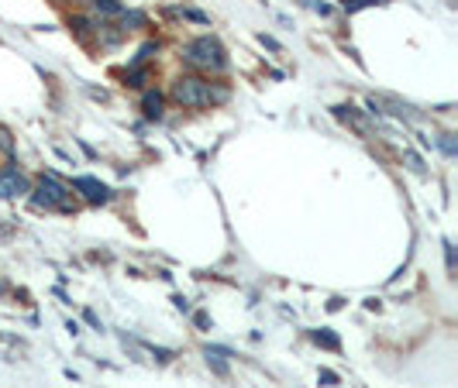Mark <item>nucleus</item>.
<instances>
[{
    "mask_svg": "<svg viewBox=\"0 0 458 388\" xmlns=\"http://www.w3.org/2000/svg\"><path fill=\"white\" fill-rule=\"evenodd\" d=\"M141 110L148 120H159L162 117V93H155V89H148L145 96H141Z\"/></svg>",
    "mask_w": 458,
    "mask_h": 388,
    "instance_id": "obj_6",
    "label": "nucleus"
},
{
    "mask_svg": "<svg viewBox=\"0 0 458 388\" xmlns=\"http://www.w3.org/2000/svg\"><path fill=\"white\" fill-rule=\"evenodd\" d=\"M373 3H382V0H345V10H362V7H373Z\"/></svg>",
    "mask_w": 458,
    "mask_h": 388,
    "instance_id": "obj_12",
    "label": "nucleus"
},
{
    "mask_svg": "<svg viewBox=\"0 0 458 388\" xmlns=\"http://www.w3.org/2000/svg\"><path fill=\"white\" fill-rule=\"evenodd\" d=\"M32 203L39 206V210H59V213H73L76 210V199L69 193V186L55 175V172H45L42 182H39V189L32 196Z\"/></svg>",
    "mask_w": 458,
    "mask_h": 388,
    "instance_id": "obj_2",
    "label": "nucleus"
},
{
    "mask_svg": "<svg viewBox=\"0 0 458 388\" xmlns=\"http://www.w3.org/2000/svg\"><path fill=\"white\" fill-rule=\"evenodd\" d=\"M0 292H4V285H0Z\"/></svg>",
    "mask_w": 458,
    "mask_h": 388,
    "instance_id": "obj_18",
    "label": "nucleus"
},
{
    "mask_svg": "<svg viewBox=\"0 0 458 388\" xmlns=\"http://www.w3.org/2000/svg\"><path fill=\"white\" fill-rule=\"evenodd\" d=\"M172 100L179 107H190V110H200V107H210V103H224L228 100V89L224 86H210L197 76H183L172 82Z\"/></svg>",
    "mask_w": 458,
    "mask_h": 388,
    "instance_id": "obj_1",
    "label": "nucleus"
},
{
    "mask_svg": "<svg viewBox=\"0 0 458 388\" xmlns=\"http://www.w3.org/2000/svg\"><path fill=\"white\" fill-rule=\"evenodd\" d=\"M138 31V28H145V14H138V10H127L125 14V31Z\"/></svg>",
    "mask_w": 458,
    "mask_h": 388,
    "instance_id": "obj_9",
    "label": "nucleus"
},
{
    "mask_svg": "<svg viewBox=\"0 0 458 388\" xmlns=\"http://www.w3.org/2000/svg\"><path fill=\"white\" fill-rule=\"evenodd\" d=\"M21 193H28V179L18 168H4L0 172V199H14Z\"/></svg>",
    "mask_w": 458,
    "mask_h": 388,
    "instance_id": "obj_5",
    "label": "nucleus"
},
{
    "mask_svg": "<svg viewBox=\"0 0 458 388\" xmlns=\"http://www.w3.org/2000/svg\"><path fill=\"white\" fill-rule=\"evenodd\" d=\"M321 382H324V385H334V382H338V375H334V371H321Z\"/></svg>",
    "mask_w": 458,
    "mask_h": 388,
    "instance_id": "obj_16",
    "label": "nucleus"
},
{
    "mask_svg": "<svg viewBox=\"0 0 458 388\" xmlns=\"http://www.w3.org/2000/svg\"><path fill=\"white\" fill-rule=\"evenodd\" d=\"M93 7H97L100 14H125L121 0H93Z\"/></svg>",
    "mask_w": 458,
    "mask_h": 388,
    "instance_id": "obj_8",
    "label": "nucleus"
},
{
    "mask_svg": "<svg viewBox=\"0 0 458 388\" xmlns=\"http://www.w3.org/2000/svg\"><path fill=\"white\" fill-rule=\"evenodd\" d=\"M407 165H410L414 172H424V165H420V158H417L414 152H407Z\"/></svg>",
    "mask_w": 458,
    "mask_h": 388,
    "instance_id": "obj_15",
    "label": "nucleus"
},
{
    "mask_svg": "<svg viewBox=\"0 0 458 388\" xmlns=\"http://www.w3.org/2000/svg\"><path fill=\"white\" fill-rule=\"evenodd\" d=\"M441 152H445V155H455V152H458V145H455V138H452V134H445V138H441Z\"/></svg>",
    "mask_w": 458,
    "mask_h": 388,
    "instance_id": "obj_13",
    "label": "nucleus"
},
{
    "mask_svg": "<svg viewBox=\"0 0 458 388\" xmlns=\"http://www.w3.org/2000/svg\"><path fill=\"white\" fill-rule=\"evenodd\" d=\"M0 155H14V138H11V131L7 127H0Z\"/></svg>",
    "mask_w": 458,
    "mask_h": 388,
    "instance_id": "obj_10",
    "label": "nucleus"
},
{
    "mask_svg": "<svg viewBox=\"0 0 458 388\" xmlns=\"http://www.w3.org/2000/svg\"><path fill=\"white\" fill-rule=\"evenodd\" d=\"M73 189H80L86 203H107V199H111V189H107L104 182H97L93 175H76V179H73Z\"/></svg>",
    "mask_w": 458,
    "mask_h": 388,
    "instance_id": "obj_4",
    "label": "nucleus"
},
{
    "mask_svg": "<svg viewBox=\"0 0 458 388\" xmlns=\"http://www.w3.org/2000/svg\"><path fill=\"white\" fill-rule=\"evenodd\" d=\"M445 258H448V272H455V247H452V240H445Z\"/></svg>",
    "mask_w": 458,
    "mask_h": 388,
    "instance_id": "obj_14",
    "label": "nucleus"
},
{
    "mask_svg": "<svg viewBox=\"0 0 458 388\" xmlns=\"http://www.w3.org/2000/svg\"><path fill=\"white\" fill-rule=\"evenodd\" d=\"M183 62H190V66H197V69H207V73H224V66H228L221 41L210 38V35L190 41V45L183 48Z\"/></svg>",
    "mask_w": 458,
    "mask_h": 388,
    "instance_id": "obj_3",
    "label": "nucleus"
},
{
    "mask_svg": "<svg viewBox=\"0 0 458 388\" xmlns=\"http://www.w3.org/2000/svg\"><path fill=\"white\" fill-rule=\"evenodd\" d=\"M73 28H76V31H80V35H90V31H93V28H97V24H93V21H90V17H73Z\"/></svg>",
    "mask_w": 458,
    "mask_h": 388,
    "instance_id": "obj_11",
    "label": "nucleus"
},
{
    "mask_svg": "<svg viewBox=\"0 0 458 388\" xmlns=\"http://www.w3.org/2000/svg\"><path fill=\"white\" fill-rule=\"evenodd\" d=\"M310 340H314V344H321V347H328V350L341 347V340L334 337L331 330H310Z\"/></svg>",
    "mask_w": 458,
    "mask_h": 388,
    "instance_id": "obj_7",
    "label": "nucleus"
},
{
    "mask_svg": "<svg viewBox=\"0 0 458 388\" xmlns=\"http://www.w3.org/2000/svg\"><path fill=\"white\" fill-rule=\"evenodd\" d=\"M193 319H197V326H210V316H207V312H197Z\"/></svg>",
    "mask_w": 458,
    "mask_h": 388,
    "instance_id": "obj_17",
    "label": "nucleus"
}]
</instances>
